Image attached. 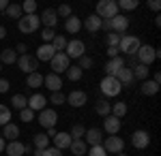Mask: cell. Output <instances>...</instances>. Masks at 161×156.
<instances>
[{"label": "cell", "mask_w": 161, "mask_h": 156, "mask_svg": "<svg viewBox=\"0 0 161 156\" xmlns=\"http://www.w3.org/2000/svg\"><path fill=\"white\" fill-rule=\"evenodd\" d=\"M118 4V9H123V11H133V9H137V0H120V2H116Z\"/></svg>", "instance_id": "42"}, {"label": "cell", "mask_w": 161, "mask_h": 156, "mask_svg": "<svg viewBox=\"0 0 161 156\" xmlns=\"http://www.w3.org/2000/svg\"><path fill=\"white\" fill-rule=\"evenodd\" d=\"M56 122H58V113L54 111V109H41L39 111V124L43 126V128H54L56 126Z\"/></svg>", "instance_id": "10"}, {"label": "cell", "mask_w": 161, "mask_h": 156, "mask_svg": "<svg viewBox=\"0 0 161 156\" xmlns=\"http://www.w3.org/2000/svg\"><path fill=\"white\" fill-rule=\"evenodd\" d=\"M9 122H11V109L7 105H0V126H4Z\"/></svg>", "instance_id": "40"}, {"label": "cell", "mask_w": 161, "mask_h": 156, "mask_svg": "<svg viewBox=\"0 0 161 156\" xmlns=\"http://www.w3.org/2000/svg\"><path fill=\"white\" fill-rule=\"evenodd\" d=\"M88 156H108V152L103 150V145H90L88 148Z\"/></svg>", "instance_id": "46"}, {"label": "cell", "mask_w": 161, "mask_h": 156, "mask_svg": "<svg viewBox=\"0 0 161 156\" xmlns=\"http://www.w3.org/2000/svg\"><path fill=\"white\" fill-rule=\"evenodd\" d=\"M82 75H84V71H82L77 64H71V66L67 69V79H69V81H80Z\"/></svg>", "instance_id": "34"}, {"label": "cell", "mask_w": 161, "mask_h": 156, "mask_svg": "<svg viewBox=\"0 0 161 156\" xmlns=\"http://www.w3.org/2000/svg\"><path fill=\"white\" fill-rule=\"evenodd\" d=\"M17 26H19V32H24V34H32L35 30H37L41 22H39V15H22V19H17Z\"/></svg>", "instance_id": "5"}, {"label": "cell", "mask_w": 161, "mask_h": 156, "mask_svg": "<svg viewBox=\"0 0 161 156\" xmlns=\"http://www.w3.org/2000/svg\"><path fill=\"white\" fill-rule=\"evenodd\" d=\"M120 36H123V34L108 32V36H105V41H108V47H110V45H118V43H120Z\"/></svg>", "instance_id": "49"}, {"label": "cell", "mask_w": 161, "mask_h": 156, "mask_svg": "<svg viewBox=\"0 0 161 156\" xmlns=\"http://www.w3.org/2000/svg\"><path fill=\"white\" fill-rule=\"evenodd\" d=\"M32 143H35V148L45 150V148H50V137H47L45 133H37V135L32 137Z\"/></svg>", "instance_id": "31"}, {"label": "cell", "mask_w": 161, "mask_h": 156, "mask_svg": "<svg viewBox=\"0 0 161 156\" xmlns=\"http://www.w3.org/2000/svg\"><path fill=\"white\" fill-rule=\"evenodd\" d=\"M157 92H159V84H155L153 79H146L142 84V94L144 96H155Z\"/></svg>", "instance_id": "30"}, {"label": "cell", "mask_w": 161, "mask_h": 156, "mask_svg": "<svg viewBox=\"0 0 161 156\" xmlns=\"http://www.w3.org/2000/svg\"><path fill=\"white\" fill-rule=\"evenodd\" d=\"M2 139L4 141H17V137H19V128L13 124V122H9V124H4V128H2Z\"/></svg>", "instance_id": "22"}, {"label": "cell", "mask_w": 161, "mask_h": 156, "mask_svg": "<svg viewBox=\"0 0 161 156\" xmlns=\"http://www.w3.org/2000/svg\"><path fill=\"white\" fill-rule=\"evenodd\" d=\"M116 79H118V84L120 86H131L136 79H133V73H131V69L129 66H123L120 71L116 73Z\"/></svg>", "instance_id": "23"}, {"label": "cell", "mask_w": 161, "mask_h": 156, "mask_svg": "<svg viewBox=\"0 0 161 156\" xmlns=\"http://www.w3.org/2000/svg\"><path fill=\"white\" fill-rule=\"evenodd\" d=\"M50 66H52V73H56V75H60V73H67V69L71 66V60L67 58V54H54V58L50 60Z\"/></svg>", "instance_id": "6"}, {"label": "cell", "mask_w": 161, "mask_h": 156, "mask_svg": "<svg viewBox=\"0 0 161 156\" xmlns=\"http://www.w3.org/2000/svg\"><path fill=\"white\" fill-rule=\"evenodd\" d=\"M84 135H86V128H84L82 124H75L73 128H71V133H69V137H71V139H82Z\"/></svg>", "instance_id": "43"}, {"label": "cell", "mask_w": 161, "mask_h": 156, "mask_svg": "<svg viewBox=\"0 0 161 156\" xmlns=\"http://www.w3.org/2000/svg\"><path fill=\"white\" fill-rule=\"evenodd\" d=\"M125 66V60L118 56V58H110V60L105 62V75L108 77H116V73L120 71Z\"/></svg>", "instance_id": "17"}, {"label": "cell", "mask_w": 161, "mask_h": 156, "mask_svg": "<svg viewBox=\"0 0 161 156\" xmlns=\"http://www.w3.org/2000/svg\"><path fill=\"white\" fill-rule=\"evenodd\" d=\"M9 79H0V94H4V92H9Z\"/></svg>", "instance_id": "53"}, {"label": "cell", "mask_w": 161, "mask_h": 156, "mask_svg": "<svg viewBox=\"0 0 161 156\" xmlns=\"http://www.w3.org/2000/svg\"><path fill=\"white\" fill-rule=\"evenodd\" d=\"M43 156H62V152L58 148H45V154Z\"/></svg>", "instance_id": "52"}, {"label": "cell", "mask_w": 161, "mask_h": 156, "mask_svg": "<svg viewBox=\"0 0 161 156\" xmlns=\"http://www.w3.org/2000/svg\"><path fill=\"white\" fill-rule=\"evenodd\" d=\"M153 81L159 84V81H161V73H155V75H153Z\"/></svg>", "instance_id": "56"}, {"label": "cell", "mask_w": 161, "mask_h": 156, "mask_svg": "<svg viewBox=\"0 0 161 156\" xmlns=\"http://www.w3.org/2000/svg\"><path fill=\"white\" fill-rule=\"evenodd\" d=\"M11 105L15 109H19V111H22V109H26L28 107V96H24V94H15L11 98Z\"/></svg>", "instance_id": "36"}, {"label": "cell", "mask_w": 161, "mask_h": 156, "mask_svg": "<svg viewBox=\"0 0 161 156\" xmlns=\"http://www.w3.org/2000/svg\"><path fill=\"white\" fill-rule=\"evenodd\" d=\"M19 120L22 122H26V124H30V122L35 120V111H32V109H22V111H19Z\"/></svg>", "instance_id": "44"}, {"label": "cell", "mask_w": 161, "mask_h": 156, "mask_svg": "<svg viewBox=\"0 0 161 156\" xmlns=\"http://www.w3.org/2000/svg\"><path fill=\"white\" fill-rule=\"evenodd\" d=\"M92 64H95V60L90 58V56H82V58H77V66L82 69V71H88V69H92Z\"/></svg>", "instance_id": "39"}, {"label": "cell", "mask_w": 161, "mask_h": 156, "mask_svg": "<svg viewBox=\"0 0 161 156\" xmlns=\"http://www.w3.org/2000/svg\"><path fill=\"white\" fill-rule=\"evenodd\" d=\"M157 58H159V49H155L153 45H140V49L136 54L137 64H144V66H150Z\"/></svg>", "instance_id": "2"}, {"label": "cell", "mask_w": 161, "mask_h": 156, "mask_svg": "<svg viewBox=\"0 0 161 156\" xmlns=\"http://www.w3.org/2000/svg\"><path fill=\"white\" fill-rule=\"evenodd\" d=\"M71 141H73V139L69 137V133H56V135H54V148H58L60 152L64 148H69Z\"/></svg>", "instance_id": "24"}, {"label": "cell", "mask_w": 161, "mask_h": 156, "mask_svg": "<svg viewBox=\"0 0 161 156\" xmlns=\"http://www.w3.org/2000/svg\"><path fill=\"white\" fill-rule=\"evenodd\" d=\"M148 7L153 11H161V2L159 0H148Z\"/></svg>", "instance_id": "54"}, {"label": "cell", "mask_w": 161, "mask_h": 156, "mask_svg": "<svg viewBox=\"0 0 161 156\" xmlns=\"http://www.w3.org/2000/svg\"><path fill=\"white\" fill-rule=\"evenodd\" d=\"M82 28H86L88 32H99V30H101V19L95 15V13H92V15H88L86 19H84Z\"/></svg>", "instance_id": "25"}, {"label": "cell", "mask_w": 161, "mask_h": 156, "mask_svg": "<svg viewBox=\"0 0 161 156\" xmlns=\"http://www.w3.org/2000/svg\"><path fill=\"white\" fill-rule=\"evenodd\" d=\"M0 71H2V64H0Z\"/></svg>", "instance_id": "61"}, {"label": "cell", "mask_w": 161, "mask_h": 156, "mask_svg": "<svg viewBox=\"0 0 161 156\" xmlns=\"http://www.w3.org/2000/svg\"><path fill=\"white\" fill-rule=\"evenodd\" d=\"M4 145L7 143H4V139H2V135H0V152H4Z\"/></svg>", "instance_id": "59"}, {"label": "cell", "mask_w": 161, "mask_h": 156, "mask_svg": "<svg viewBox=\"0 0 161 156\" xmlns=\"http://www.w3.org/2000/svg\"><path fill=\"white\" fill-rule=\"evenodd\" d=\"M103 150L108 152V154H120L123 152V148H125V141L118 137V135H110V137H105L103 139Z\"/></svg>", "instance_id": "7"}, {"label": "cell", "mask_w": 161, "mask_h": 156, "mask_svg": "<svg viewBox=\"0 0 161 156\" xmlns=\"http://www.w3.org/2000/svg\"><path fill=\"white\" fill-rule=\"evenodd\" d=\"M131 143H133V148H137V150H144V148H148V143H150V135H148V131H136L133 135H131Z\"/></svg>", "instance_id": "12"}, {"label": "cell", "mask_w": 161, "mask_h": 156, "mask_svg": "<svg viewBox=\"0 0 161 156\" xmlns=\"http://www.w3.org/2000/svg\"><path fill=\"white\" fill-rule=\"evenodd\" d=\"M54 54H56V49L52 47L50 43H43V45L37 49V56H35V58H37L39 62H50L52 58H54Z\"/></svg>", "instance_id": "20"}, {"label": "cell", "mask_w": 161, "mask_h": 156, "mask_svg": "<svg viewBox=\"0 0 161 156\" xmlns=\"http://www.w3.org/2000/svg\"><path fill=\"white\" fill-rule=\"evenodd\" d=\"M4 36H7V28H4V26H0V39H4Z\"/></svg>", "instance_id": "58"}, {"label": "cell", "mask_w": 161, "mask_h": 156, "mask_svg": "<svg viewBox=\"0 0 161 156\" xmlns=\"http://www.w3.org/2000/svg\"><path fill=\"white\" fill-rule=\"evenodd\" d=\"M35 156H43L45 154V150H41V148H35V152H32Z\"/></svg>", "instance_id": "55"}, {"label": "cell", "mask_w": 161, "mask_h": 156, "mask_svg": "<svg viewBox=\"0 0 161 156\" xmlns=\"http://www.w3.org/2000/svg\"><path fill=\"white\" fill-rule=\"evenodd\" d=\"M99 19H112L118 15V4L116 0H99L97 2V13H95Z\"/></svg>", "instance_id": "1"}, {"label": "cell", "mask_w": 161, "mask_h": 156, "mask_svg": "<svg viewBox=\"0 0 161 156\" xmlns=\"http://www.w3.org/2000/svg\"><path fill=\"white\" fill-rule=\"evenodd\" d=\"M54 36H56V30H54V28H43V30H41V39H43V43H52Z\"/></svg>", "instance_id": "45"}, {"label": "cell", "mask_w": 161, "mask_h": 156, "mask_svg": "<svg viewBox=\"0 0 161 156\" xmlns=\"http://www.w3.org/2000/svg\"><path fill=\"white\" fill-rule=\"evenodd\" d=\"M39 22L45 26V28H54V26L58 24V15H56V9H45V11L41 13Z\"/></svg>", "instance_id": "18"}, {"label": "cell", "mask_w": 161, "mask_h": 156, "mask_svg": "<svg viewBox=\"0 0 161 156\" xmlns=\"http://www.w3.org/2000/svg\"><path fill=\"white\" fill-rule=\"evenodd\" d=\"M45 103H47V96H43V94H32V96H28V109H32L35 113H39L41 109H45Z\"/></svg>", "instance_id": "16"}, {"label": "cell", "mask_w": 161, "mask_h": 156, "mask_svg": "<svg viewBox=\"0 0 161 156\" xmlns=\"http://www.w3.org/2000/svg\"><path fill=\"white\" fill-rule=\"evenodd\" d=\"M99 88H101V94L105 96V98H110V96H118V94H120V90H123V86L118 84V79H116V77H108V75L101 79Z\"/></svg>", "instance_id": "3"}, {"label": "cell", "mask_w": 161, "mask_h": 156, "mask_svg": "<svg viewBox=\"0 0 161 156\" xmlns=\"http://www.w3.org/2000/svg\"><path fill=\"white\" fill-rule=\"evenodd\" d=\"M103 131L108 133V135H118V131H120V120L114 118L110 113L108 118H103Z\"/></svg>", "instance_id": "19"}, {"label": "cell", "mask_w": 161, "mask_h": 156, "mask_svg": "<svg viewBox=\"0 0 161 156\" xmlns=\"http://www.w3.org/2000/svg\"><path fill=\"white\" fill-rule=\"evenodd\" d=\"M43 84H45V88H47L50 92H60L62 77H60V75H56V73H50V75L43 77Z\"/></svg>", "instance_id": "14"}, {"label": "cell", "mask_w": 161, "mask_h": 156, "mask_svg": "<svg viewBox=\"0 0 161 156\" xmlns=\"http://www.w3.org/2000/svg\"><path fill=\"white\" fill-rule=\"evenodd\" d=\"M15 54H17V56H26V54H28V45H26V43H17V45H15Z\"/></svg>", "instance_id": "51"}, {"label": "cell", "mask_w": 161, "mask_h": 156, "mask_svg": "<svg viewBox=\"0 0 161 156\" xmlns=\"http://www.w3.org/2000/svg\"><path fill=\"white\" fill-rule=\"evenodd\" d=\"M95 113H97V116H103V118H108V116L112 113L110 101H108V98H99V101L95 103Z\"/></svg>", "instance_id": "26"}, {"label": "cell", "mask_w": 161, "mask_h": 156, "mask_svg": "<svg viewBox=\"0 0 161 156\" xmlns=\"http://www.w3.org/2000/svg\"><path fill=\"white\" fill-rule=\"evenodd\" d=\"M86 143H88V148L90 145H101L103 143V133L99 131V128H86Z\"/></svg>", "instance_id": "21"}, {"label": "cell", "mask_w": 161, "mask_h": 156, "mask_svg": "<svg viewBox=\"0 0 161 156\" xmlns=\"http://www.w3.org/2000/svg\"><path fill=\"white\" fill-rule=\"evenodd\" d=\"M69 150H71L75 156H84L88 152V143L84 141V139H73L71 145H69Z\"/></svg>", "instance_id": "27"}, {"label": "cell", "mask_w": 161, "mask_h": 156, "mask_svg": "<svg viewBox=\"0 0 161 156\" xmlns=\"http://www.w3.org/2000/svg\"><path fill=\"white\" fill-rule=\"evenodd\" d=\"M56 15H58V17H64V19L71 17V7H69V4H60V7L56 9Z\"/></svg>", "instance_id": "48"}, {"label": "cell", "mask_w": 161, "mask_h": 156, "mask_svg": "<svg viewBox=\"0 0 161 156\" xmlns=\"http://www.w3.org/2000/svg\"><path fill=\"white\" fill-rule=\"evenodd\" d=\"M4 15L7 17H11V19H22V4H9L7 9H4Z\"/></svg>", "instance_id": "32"}, {"label": "cell", "mask_w": 161, "mask_h": 156, "mask_svg": "<svg viewBox=\"0 0 161 156\" xmlns=\"http://www.w3.org/2000/svg\"><path fill=\"white\" fill-rule=\"evenodd\" d=\"M112 32H116V34H125V30L129 28V17L127 15H116V17H112Z\"/></svg>", "instance_id": "13"}, {"label": "cell", "mask_w": 161, "mask_h": 156, "mask_svg": "<svg viewBox=\"0 0 161 156\" xmlns=\"http://www.w3.org/2000/svg\"><path fill=\"white\" fill-rule=\"evenodd\" d=\"M86 101H88V94L84 92V90H73L71 94H67V103L71 105V107H84L86 105Z\"/></svg>", "instance_id": "11"}, {"label": "cell", "mask_w": 161, "mask_h": 156, "mask_svg": "<svg viewBox=\"0 0 161 156\" xmlns=\"http://www.w3.org/2000/svg\"><path fill=\"white\" fill-rule=\"evenodd\" d=\"M15 64H17V66H19V71H24L26 75H30V73H37V69H39V60L35 58V56H30V54H26V56H19Z\"/></svg>", "instance_id": "8"}, {"label": "cell", "mask_w": 161, "mask_h": 156, "mask_svg": "<svg viewBox=\"0 0 161 156\" xmlns=\"http://www.w3.org/2000/svg\"><path fill=\"white\" fill-rule=\"evenodd\" d=\"M64 28H67V32H71V34L80 32V28H82V22H80V17H75V15L67 17V19H64Z\"/></svg>", "instance_id": "29"}, {"label": "cell", "mask_w": 161, "mask_h": 156, "mask_svg": "<svg viewBox=\"0 0 161 156\" xmlns=\"http://www.w3.org/2000/svg\"><path fill=\"white\" fill-rule=\"evenodd\" d=\"M118 56H120L118 45H110V47H108V58H118Z\"/></svg>", "instance_id": "50"}, {"label": "cell", "mask_w": 161, "mask_h": 156, "mask_svg": "<svg viewBox=\"0 0 161 156\" xmlns=\"http://www.w3.org/2000/svg\"><path fill=\"white\" fill-rule=\"evenodd\" d=\"M67 43H69V41H67L64 36L56 34V36H54V41H52L50 45H52V47H54V49H56V54H58V51H62V49L67 47Z\"/></svg>", "instance_id": "38"}, {"label": "cell", "mask_w": 161, "mask_h": 156, "mask_svg": "<svg viewBox=\"0 0 161 156\" xmlns=\"http://www.w3.org/2000/svg\"><path fill=\"white\" fill-rule=\"evenodd\" d=\"M17 58H19V56H17L15 49H11V47H7V49L0 51V62H2V64H15Z\"/></svg>", "instance_id": "28"}, {"label": "cell", "mask_w": 161, "mask_h": 156, "mask_svg": "<svg viewBox=\"0 0 161 156\" xmlns=\"http://www.w3.org/2000/svg\"><path fill=\"white\" fill-rule=\"evenodd\" d=\"M7 7H9V2H7V0H0V11H4Z\"/></svg>", "instance_id": "57"}, {"label": "cell", "mask_w": 161, "mask_h": 156, "mask_svg": "<svg viewBox=\"0 0 161 156\" xmlns=\"http://www.w3.org/2000/svg\"><path fill=\"white\" fill-rule=\"evenodd\" d=\"M116 156H127V154H125V152H120V154H116Z\"/></svg>", "instance_id": "60"}, {"label": "cell", "mask_w": 161, "mask_h": 156, "mask_svg": "<svg viewBox=\"0 0 161 156\" xmlns=\"http://www.w3.org/2000/svg\"><path fill=\"white\" fill-rule=\"evenodd\" d=\"M26 86H28V88H35V90L41 88V86H43V75H41V73H30L28 79H26Z\"/></svg>", "instance_id": "33"}, {"label": "cell", "mask_w": 161, "mask_h": 156, "mask_svg": "<svg viewBox=\"0 0 161 156\" xmlns=\"http://www.w3.org/2000/svg\"><path fill=\"white\" fill-rule=\"evenodd\" d=\"M28 150H30V148L24 145L22 141H9V143L4 145V152H7L9 156H24Z\"/></svg>", "instance_id": "15"}, {"label": "cell", "mask_w": 161, "mask_h": 156, "mask_svg": "<svg viewBox=\"0 0 161 156\" xmlns=\"http://www.w3.org/2000/svg\"><path fill=\"white\" fill-rule=\"evenodd\" d=\"M64 49H67L64 54H67V58H69V60H71V58L77 60V58H82V56H84V51H86V43H84V41H80V39H75V41H69Z\"/></svg>", "instance_id": "9"}, {"label": "cell", "mask_w": 161, "mask_h": 156, "mask_svg": "<svg viewBox=\"0 0 161 156\" xmlns=\"http://www.w3.org/2000/svg\"><path fill=\"white\" fill-rule=\"evenodd\" d=\"M142 45V41L137 39V36H129V34H123L120 36V43H118V49L123 51V54H129V56H136L137 49Z\"/></svg>", "instance_id": "4"}, {"label": "cell", "mask_w": 161, "mask_h": 156, "mask_svg": "<svg viewBox=\"0 0 161 156\" xmlns=\"http://www.w3.org/2000/svg\"><path fill=\"white\" fill-rule=\"evenodd\" d=\"M131 73H133V79H144V81L148 79V66H144V64H136Z\"/></svg>", "instance_id": "35"}, {"label": "cell", "mask_w": 161, "mask_h": 156, "mask_svg": "<svg viewBox=\"0 0 161 156\" xmlns=\"http://www.w3.org/2000/svg\"><path fill=\"white\" fill-rule=\"evenodd\" d=\"M50 101L54 103V105H62V103H67V96L62 94V92H52Z\"/></svg>", "instance_id": "47"}, {"label": "cell", "mask_w": 161, "mask_h": 156, "mask_svg": "<svg viewBox=\"0 0 161 156\" xmlns=\"http://www.w3.org/2000/svg\"><path fill=\"white\" fill-rule=\"evenodd\" d=\"M35 11H37V2H35V0L22 2V13H24V15H35Z\"/></svg>", "instance_id": "41"}, {"label": "cell", "mask_w": 161, "mask_h": 156, "mask_svg": "<svg viewBox=\"0 0 161 156\" xmlns=\"http://www.w3.org/2000/svg\"><path fill=\"white\" fill-rule=\"evenodd\" d=\"M125 113H127V103H125V101H118V103H114V107H112V116L120 120Z\"/></svg>", "instance_id": "37"}]
</instances>
